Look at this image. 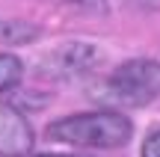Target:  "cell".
Wrapping results in <instances>:
<instances>
[{
	"mask_svg": "<svg viewBox=\"0 0 160 157\" xmlns=\"http://www.w3.org/2000/svg\"><path fill=\"white\" fill-rule=\"evenodd\" d=\"M45 136L74 148H122L133 136V122L116 110H86L51 122Z\"/></svg>",
	"mask_w": 160,
	"mask_h": 157,
	"instance_id": "7a4b0ae2",
	"label": "cell"
},
{
	"mask_svg": "<svg viewBox=\"0 0 160 157\" xmlns=\"http://www.w3.org/2000/svg\"><path fill=\"white\" fill-rule=\"evenodd\" d=\"M36 145L33 125L15 104L0 101V157H30Z\"/></svg>",
	"mask_w": 160,
	"mask_h": 157,
	"instance_id": "277c9868",
	"label": "cell"
},
{
	"mask_svg": "<svg viewBox=\"0 0 160 157\" xmlns=\"http://www.w3.org/2000/svg\"><path fill=\"white\" fill-rule=\"evenodd\" d=\"M33 157H80V154H53V151H48V154H33Z\"/></svg>",
	"mask_w": 160,
	"mask_h": 157,
	"instance_id": "9c48e42d",
	"label": "cell"
},
{
	"mask_svg": "<svg viewBox=\"0 0 160 157\" xmlns=\"http://www.w3.org/2000/svg\"><path fill=\"white\" fill-rule=\"evenodd\" d=\"M139 157H160V130L145 136L142 148H139Z\"/></svg>",
	"mask_w": 160,
	"mask_h": 157,
	"instance_id": "ba28073f",
	"label": "cell"
},
{
	"mask_svg": "<svg viewBox=\"0 0 160 157\" xmlns=\"http://www.w3.org/2000/svg\"><path fill=\"white\" fill-rule=\"evenodd\" d=\"M21 80H24V62H21V56L3 51V53H0V95L9 92V89H15Z\"/></svg>",
	"mask_w": 160,
	"mask_h": 157,
	"instance_id": "8992f818",
	"label": "cell"
},
{
	"mask_svg": "<svg viewBox=\"0 0 160 157\" xmlns=\"http://www.w3.org/2000/svg\"><path fill=\"white\" fill-rule=\"evenodd\" d=\"M89 98L98 104V110H116L125 107H145L160 98V59H128L119 68H113L107 77L89 86Z\"/></svg>",
	"mask_w": 160,
	"mask_h": 157,
	"instance_id": "6da1fadb",
	"label": "cell"
},
{
	"mask_svg": "<svg viewBox=\"0 0 160 157\" xmlns=\"http://www.w3.org/2000/svg\"><path fill=\"white\" fill-rule=\"evenodd\" d=\"M53 3L77 9V12H89V15H104L107 12V0H53Z\"/></svg>",
	"mask_w": 160,
	"mask_h": 157,
	"instance_id": "52a82bcc",
	"label": "cell"
},
{
	"mask_svg": "<svg viewBox=\"0 0 160 157\" xmlns=\"http://www.w3.org/2000/svg\"><path fill=\"white\" fill-rule=\"evenodd\" d=\"M39 39V27L21 18H0V45L3 47H18V45H30Z\"/></svg>",
	"mask_w": 160,
	"mask_h": 157,
	"instance_id": "5b68a950",
	"label": "cell"
},
{
	"mask_svg": "<svg viewBox=\"0 0 160 157\" xmlns=\"http://www.w3.org/2000/svg\"><path fill=\"white\" fill-rule=\"evenodd\" d=\"M98 65H101V47L86 39H71L42 53L36 71L48 80H71V77L95 71Z\"/></svg>",
	"mask_w": 160,
	"mask_h": 157,
	"instance_id": "3957f363",
	"label": "cell"
}]
</instances>
